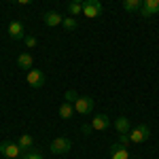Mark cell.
Returning a JSON list of instances; mask_svg holds the SVG:
<instances>
[{"mask_svg": "<svg viewBox=\"0 0 159 159\" xmlns=\"http://www.w3.org/2000/svg\"><path fill=\"white\" fill-rule=\"evenodd\" d=\"M70 148H72V142H70L68 138H55L49 144V151L53 155H66Z\"/></svg>", "mask_w": 159, "mask_h": 159, "instance_id": "cell-1", "label": "cell"}, {"mask_svg": "<svg viewBox=\"0 0 159 159\" xmlns=\"http://www.w3.org/2000/svg\"><path fill=\"white\" fill-rule=\"evenodd\" d=\"M127 134H129V140H132L134 144H142L144 140H148L151 129H148V125H138L136 129H129Z\"/></svg>", "mask_w": 159, "mask_h": 159, "instance_id": "cell-2", "label": "cell"}, {"mask_svg": "<svg viewBox=\"0 0 159 159\" xmlns=\"http://www.w3.org/2000/svg\"><path fill=\"white\" fill-rule=\"evenodd\" d=\"M100 13H102V2L100 0H85L83 2V15L85 17L93 19V17H98Z\"/></svg>", "mask_w": 159, "mask_h": 159, "instance_id": "cell-3", "label": "cell"}, {"mask_svg": "<svg viewBox=\"0 0 159 159\" xmlns=\"http://www.w3.org/2000/svg\"><path fill=\"white\" fill-rule=\"evenodd\" d=\"M93 106H96V102H93V98H89V96L76 98V102H74V110H76L79 115H87V112H91Z\"/></svg>", "mask_w": 159, "mask_h": 159, "instance_id": "cell-4", "label": "cell"}, {"mask_svg": "<svg viewBox=\"0 0 159 159\" xmlns=\"http://www.w3.org/2000/svg\"><path fill=\"white\" fill-rule=\"evenodd\" d=\"M25 81H28V85H30V87L38 89V87L45 85V74L40 72V70H36V68H32V70H28V76H25Z\"/></svg>", "mask_w": 159, "mask_h": 159, "instance_id": "cell-5", "label": "cell"}, {"mask_svg": "<svg viewBox=\"0 0 159 159\" xmlns=\"http://www.w3.org/2000/svg\"><path fill=\"white\" fill-rule=\"evenodd\" d=\"M108 155H110V159H129V151H127V147H125V144L115 142V144H110Z\"/></svg>", "mask_w": 159, "mask_h": 159, "instance_id": "cell-6", "label": "cell"}, {"mask_svg": "<svg viewBox=\"0 0 159 159\" xmlns=\"http://www.w3.org/2000/svg\"><path fill=\"white\" fill-rule=\"evenodd\" d=\"M0 153L7 159H17L19 153H21V147L19 144H13V142H2L0 144Z\"/></svg>", "mask_w": 159, "mask_h": 159, "instance_id": "cell-7", "label": "cell"}, {"mask_svg": "<svg viewBox=\"0 0 159 159\" xmlns=\"http://www.w3.org/2000/svg\"><path fill=\"white\" fill-rule=\"evenodd\" d=\"M155 13H159V0H142L140 15L142 17H153Z\"/></svg>", "mask_w": 159, "mask_h": 159, "instance_id": "cell-8", "label": "cell"}, {"mask_svg": "<svg viewBox=\"0 0 159 159\" xmlns=\"http://www.w3.org/2000/svg\"><path fill=\"white\" fill-rule=\"evenodd\" d=\"M9 36L13 38V40H21L24 36V24L21 21H11L9 24Z\"/></svg>", "mask_w": 159, "mask_h": 159, "instance_id": "cell-9", "label": "cell"}, {"mask_svg": "<svg viewBox=\"0 0 159 159\" xmlns=\"http://www.w3.org/2000/svg\"><path fill=\"white\" fill-rule=\"evenodd\" d=\"M108 125H110V121H108L106 115H96V117L91 119V127H93L96 132H104V129H108Z\"/></svg>", "mask_w": 159, "mask_h": 159, "instance_id": "cell-10", "label": "cell"}, {"mask_svg": "<svg viewBox=\"0 0 159 159\" xmlns=\"http://www.w3.org/2000/svg\"><path fill=\"white\" fill-rule=\"evenodd\" d=\"M43 19H45V24L51 25V28H55V25L64 24V17H61L57 11H47L45 15H43Z\"/></svg>", "mask_w": 159, "mask_h": 159, "instance_id": "cell-11", "label": "cell"}, {"mask_svg": "<svg viewBox=\"0 0 159 159\" xmlns=\"http://www.w3.org/2000/svg\"><path fill=\"white\" fill-rule=\"evenodd\" d=\"M32 64H34V57H32L30 53H21V55L17 57V66H19L21 70H32Z\"/></svg>", "mask_w": 159, "mask_h": 159, "instance_id": "cell-12", "label": "cell"}, {"mask_svg": "<svg viewBox=\"0 0 159 159\" xmlns=\"http://www.w3.org/2000/svg\"><path fill=\"white\" fill-rule=\"evenodd\" d=\"M123 9L129 13H140L142 9V0H123Z\"/></svg>", "mask_w": 159, "mask_h": 159, "instance_id": "cell-13", "label": "cell"}, {"mask_svg": "<svg viewBox=\"0 0 159 159\" xmlns=\"http://www.w3.org/2000/svg\"><path fill=\"white\" fill-rule=\"evenodd\" d=\"M115 127H117V132H119V134H127V132H129V119L119 117V119L115 121Z\"/></svg>", "mask_w": 159, "mask_h": 159, "instance_id": "cell-14", "label": "cell"}, {"mask_svg": "<svg viewBox=\"0 0 159 159\" xmlns=\"http://www.w3.org/2000/svg\"><path fill=\"white\" fill-rule=\"evenodd\" d=\"M72 115H74V106L70 104V102H64V104L60 106V117L61 119H70Z\"/></svg>", "mask_w": 159, "mask_h": 159, "instance_id": "cell-15", "label": "cell"}, {"mask_svg": "<svg viewBox=\"0 0 159 159\" xmlns=\"http://www.w3.org/2000/svg\"><path fill=\"white\" fill-rule=\"evenodd\" d=\"M17 144L24 148V151H25V148H32V144H34V138H32L30 134H21V138H19V142H17Z\"/></svg>", "mask_w": 159, "mask_h": 159, "instance_id": "cell-16", "label": "cell"}, {"mask_svg": "<svg viewBox=\"0 0 159 159\" xmlns=\"http://www.w3.org/2000/svg\"><path fill=\"white\" fill-rule=\"evenodd\" d=\"M68 11L72 13V17H74V15H79V13H83V4H81V2H76V0H72V2L68 4Z\"/></svg>", "mask_w": 159, "mask_h": 159, "instance_id": "cell-17", "label": "cell"}, {"mask_svg": "<svg viewBox=\"0 0 159 159\" xmlns=\"http://www.w3.org/2000/svg\"><path fill=\"white\" fill-rule=\"evenodd\" d=\"M24 159H45L38 151H34V148H25L24 151Z\"/></svg>", "mask_w": 159, "mask_h": 159, "instance_id": "cell-18", "label": "cell"}, {"mask_svg": "<svg viewBox=\"0 0 159 159\" xmlns=\"http://www.w3.org/2000/svg\"><path fill=\"white\" fill-rule=\"evenodd\" d=\"M61 25H64L66 30H76V19H74V17H66Z\"/></svg>", "mask_w": 159, "mask_h": 159, "instance_id": "cell-19", "label": "cell"}, {"mask_svg": "<svg viewBox=\"0 0 159 159\" xmlns=\"http://www.w3.org/2000/svg\"><path fill=\"white\" fill-rule=\"evenodd\" d=\"M64 98H66V102H70V104H72V102H76V98H79V96H76V91H72V89H70V91H66V96H64Z\"/></svg>", "mask_w": 159, "mask_h": 159, "instance_id": "cell-20", "label": "cell"}, {"mask_svg": "<svg viewBox=\"0 0 159 159\" xmlns=\"http://www.w3.org/2000/svg\"><path fill=\"white\" fill-rule=\"evenodd\" d=\"M117 142H121V144H125V147H129V142H132V140H129V134H119V140H117Z\"/></svg>", "mask_w": 159, "mask_h": 159, "instance_id": "cell-21", "label": "cell"}, {"mask_svg": "<svg viewBox=\"0 0 159 159\" xmlns=\"http://www.w3.org/2000/svg\"><path fill=\"white\" fill-rule=\"evenodd\" d=\"M24 43H25V47H30V49H32V47H36V38H34V36H25Z\"/></svg>", "mask_w": 159, "mask_h": 159, "instance_id": "cell-22", "label": "cell"}, {"mask_svg": "<svg viewBox=\"0 0 159 159\" xmlns=\"http://www.w3.org/2000/svg\"><path fill=\"white\" fill-rule=\"evenodd\" d=\"M91 129H93V127H91V125H83V134H91Z\"/></svg>", "mask_w": 159, "mask_h": 159, "instance_id": "cell-23", "label": "cell"}, {"mask_svg": "<svg viewBox=\"0 0 159 159\" xmlns=\"http://www.w3.org/2000/svg\"><path fill=\"white\" fill-rule=\"evenodd\" d=\"M15 2H19V4H30L32 0H15Z\"/></svg>", "mask_w": 159, "mask_h": 159, "instance_id": "cell-24", "label": "cell"}, {"mask_svg": "<svg viewBox=\"0 0 159 159\" xmlns=\"http://www.w3.org/2000/svg\"><path fill=\"white\" fill-rule=\"evenodd\" d=\"M76 2H85V0H76Z\"/></svg>", "mask_w": 159, "mask_h": 159, "instance_id": "cell-25", "label": "cell"}]
</instances>
